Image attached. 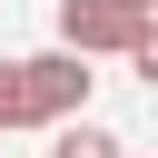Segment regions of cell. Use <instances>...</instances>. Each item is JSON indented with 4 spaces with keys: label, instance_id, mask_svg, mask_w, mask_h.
<instances>
[{
    "label": "cell",
    "instance_id": "obj_1",
    "mask_svg": "<svg viewBox=\"0 0 158 158\" xmlns=\"http://www.w3.org/2000/svg\"><path fill=\"white\" fill-rule=\"evenodd\" d=\"M148 30H158V10H148V0H59V49H89V59H128Z\"/></svg>",
    "mask_w": 158,
    "mask_h": 158
},
{
    "label": "cell",
    "instance_id": "obj_2",
    "mask_svg": "<svg viewBox=\"0 0 158 158\" xmlns=\"http://www.w3.org/2000/svg\"><path fill=\"white\" fill-rule=\"evenodd\" d=\"M89 109V49H40L30 59V118L40 128H69Z\"/></svg>",
    "mask_w": 158,
    "mask_h": 158
},
{
    "label": "cell",
    "instance_id": "obj_3",
    "mask_svg": "<svg viewBox=\"0 0 158 158\" xmlns=\"http://www.w3.org/2000/svg\"><path fill=\"white\" fill-rule=\"evenodd\" d=\"M49 158H118V138L99 118H69V128H49Z\"/></svg>",
    "mask_w": 158,
    "mask_h": 158
},
{
    "label": "cell",
    "instance_id": "obj_4",
    "mask_svg": "<svg viewBox=\"0 0 158 158\" xmlns=\"http://www.w3.org/2000/svg\"><path fill=\"white\" fill-rule=\"evenodd\" d=\"M10 128H40L30 118V59H0V138Z\"/></svg>",
    "mask_w": 158,
    "mask_h": 158
},
{
    "label": "cell",
    "instance_id": "obj_5",
    "mask_svg": "<svg viewBox=\"0 0 158 158\" xmlns=\"http://www.w3.org/2000/svg\"><path fill=\"white\" fill-rule=\"evenodd\" d=\"M128 69H138V79H148V89H158V30H148V40H138V49H128Z\"/></svg>",
    "mask_w": 158,
    "mask_h": 158
},
{
    "label": "cell",
    "instance_id": "obj_6",
    "mask_svg": "<svg viewBox=\"0 0 158 158\" xmlns=\"http://www.w3.org/2000/svg\"><path fill=\"white\" fill-rule=\"evenodd\" d=\"M148 10H158V0H148Z\"/></svg>",
    "mask_w": 158,
    "mask_h": 158
}]
</instances>
